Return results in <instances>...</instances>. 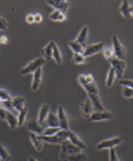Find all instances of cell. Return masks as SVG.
<instances>
[{"mask_svg":"<svg viewBox=\"0 0 133 161\" xmlns=\"http://www.w3.org/2000/svg\"><path fill=\"white\" fill-rule=\"evenodd\" d=\"M56 135H57L58 137L61 138L64 140H69L73 144L78 147L79 148H81V150H85V149H86V144H85L84 142H83L74 131L70 130H61Z\"/></svg>","mask_w":133,"mask_h":161,"instance_id":"6da1fadb","label":"cell"},{"mask_svg":"<svg viewBox=\"0 0 133 161\" xmlns=\"http://www.w3.org/2000/svg\"><path fill=\"white\" fill-rule=\"evenodd\" d=\"M82 152V150L78 147L73 144L69 140H65L61 143V150L60 152V158L62 161L65 160L66 157L72 154Z\"/></svg>","mask_w":133,"mask_h":161,"instance_id":"7a4b0ae2","label":"cell"},{"mask_svg":"<svg viewBox=\"0 0 133 161\" xmlns=\"http://www.w3.org/2000/svg\"><path fill=\"white\" fill-rule=\"evenodd\" d=\"M45 59H44L43 57L37 58L35 60L30 62L28 65L24 66V67L20 70V74H21L22 76H26V75L30 74V73H34L36 70L42 68V66L45 64Z\"/></svg>","mask_w":133,"mask_h":161,"instance_id":"3957f363","label":"cell"},{"mask_svg":"<svg viewBox=\"0 0 133 161\" xmlns=\"http://www.w3.org/2000/svg\"><path fill=\"white\" fill-rule=\"evenodd\" d=\"M112 40V49L114 51V56L121 60H125L126 57V48L120 42L119 39L116 36H113Z\"/></svg>","mask_w":133,"mask_h":161,"instance_id":"277c9868","label":"cell"},{"mask_svg":"<svg viewBox=\"0 0 133 161\" xmlns=\"http://www.w3.org/2000/svg\"><path fill=\"white\" fill-rule=\"evenodd\" d=\"M109 62L110 63L112 67L115 70L116 78L119 79V80L122 79V76H123L124 72L126 69V66H127L126 61L121 60V59H117L114 56L112 59H109Z\"/></svg>","mask_w":133,"mask_h":161,"instance_id":"5b68a950","label":"cell"},{"mask_svg":"<svg viewBox=\"0 0 133 161\" xmlns=\"http://www.w3.org/2000/svg\"><path fill=\"white\" fill-rule=\"evenodd\" d=\"M123 141V137L122 136H118V137L108 139L105 140L99 143L96 145V149L98 150H104V149H112L116 146H119L121 143Z\"/></svg>","mask_w":133,"mask_h":161,"instance_id":"8992f818","label":"cell"},{"mask_svg":"<svg viewBox=\"0 0 133 161\" xmlns=\"http://www.w3.org/2000/svg\"><path fill=\"white\" fill-rule=\"evenodd\" d=\"M113 117L114 115L112 113L104 110L102 112H93L88 120L90 122H100L104 120H111L113 119Z\"/></svg>","mask_w":133,"mask_h":161,"instance_id":"52a82bcc","label":"cell"},{"mask_svg":"<svg viewBox=\"0 0 133 161\" xmlns=\"http://www.w3.org/2000/svg\"><path fill=\"white\" fill-rule=\"evenodd\" d=\"M104 49L103 42H99V43L93 44V45H88L85 47L84 52H83V56L84 57H89L93 55H95L98 53L101 52Z\"/></svg>","mask_w":133,"mask_h":161,"instance_id":"ba28073f","label":"cell"},{"mask_svg":"<svg viewBox=\"0 0 133 161\" xmlns=\"http://www.w3.org/2000/svg\"><path fill=\"white\" fill-rule=\"evenodd\" d=\"M57 118L59 121V127L61 130H69V123H68V119L66 114L64 111V108L62 107H58L57 108Z\"/></svg>","mask_w":133,"mask_h":161,"instance_id":"9c48e42d","label":"cell"},{"mask_svg":"<svg viewBox=\"0 0 133 161\" xmlns=\"http://www.w3.org/2000/svg\"><path fill=\"white\" fill-rule=\"evenodd\" d=\"M89 99L92 103L94 112H102L105 110L103 103L101 102L99 94H88Z\"/></svg>","mask_w":133,"mask_h":161,"instance_id":"30bf717a","label":"cell"},{"mask_svg":"<svg viewBox=\"0 0 133 161\" xmlns=\"http://www.w3.org/2000/svg\"><path fill=\"white\" fill-rule=\"evenodd\" d=\"M46 3L54 8V10H58L62 13H66L69 8V3L66 1H46Z\"/></svg>","mask_w":133,"mask_h":161,"instance_id":"8fae6325","label":"cell"},{"mask_svg":"<svg viewBox=\"0 0 133 161\" xmlns=\"http://www.w3.org/2000/svg\"><path fill=\"white\" fill-rule=\"evenodd\" d=\"M28 129L31 133H35L37 135H42L44 131V128L38 123L37 119H32L28 121Z\"/></svg>","mask_w":133,"mask_h":161,"instance_id":"7c38bea8","label":"cell"},{"mask_svg":"<svg viewBox=\"0 0 133 161\" xmlns=\"http://www.w3.org/2000/svg\"><path fill=\"white\" fill-rule=\"evenodd\" d=\"M49 110H50V106L48 104H43L39 109L38 116H37V121L41 125L45 124L46 119H47V116L49 114Z\"/></svg>","mask_w":133,"mask_h":161,"instance_id":"4fadbf2b","label":"cell"},{"mask_svg":"<svg viewBox=\"0 0 133 161\" xmlns=\"http://www.w3.org/2000/svg\"><path fill=\"white\" fill-rule=\"evenodd\" d=\"M81 111L83 116L87 118V119H89L90 116H91V114L94 112V109H93V105H92V103L90 99H87V100H85L84 102L82 103Z\"/></svg>","mask_w":133,"mask_h":161,"instance_id":"5bb4252c","label":"cell"},{"mask_svg":"<svg viewBox=\"0 0 133 161\" xmlns=\"http://www.w3.org/2000/svg\"><path fill=\"white\" fill-rule=\"evenodd\" d=\"M42 77V69H38L33 73V78L32 82V90L33 91H37L40 86Z\"/></svg>","mask_w":133,"mask_h":161,"instance_id":"9a60e30c","label":"cell"},{"mask_svg":"<svg viewBox=\"0 0 133 161\" xmlns=\"http://www.w3.org/2000/svg\"><path fill=\"white\" fill-rule=\"evenodd\" d=\"M54 44H55L54 42H50L47 46L42 48V50H41V53L44 56L43 58L45 59V60L51 61L52 59L53 48H54Z\"/></svg>","mask_w":133,"mask_h":161,"instance_id":"2e32d148","label":"cell"},{"mask_svg":"<svg viewBox=\"0 0 133 161\" xmlns=\"http://www.w3.org/2000/svg\"><path fill=\"white\" fill-rule=\"evenodd\" d=\"M119 11L121 13V15L126 19H129L132 16L131 15V6L129 5V3L128 1L122 2V4L119 6Z\"/></svg>","mask_w":133,"mask_h":161,"instance_id":"e0dca14e","label":"cell"},{"mask_svg":"<svg viewBox=\"0 0 133 161\" xmlns=\"http://www.w3.org/2000/svg\"><path fill=\"white\" fill-rule=\"evenodd\" d=\"M38 137L42 142H45V143H52V144H59V143H62L64 141L61 138L58 137L57 135H54V136H44V135H38Z\"/></svg>","mask_w":133,"mask_h":161,"instance_id":"ac0fdd59","label":"cell"},{"mask_svg":"<svg viewBox=\"0 0 133 161\" xmlns=\"http://www.w3.org/2000/svg\"><path fill=\"white\" fill-rule=\"evenodd\" d=\"M88 27L84 26L80 32L79 35H78L77 38L75 41L76 42H78L79 44H81V46H83V47H86V41H87V37H88Z\"/></svg>","mask_w":133,"mask_h":161,"instance_id":"d6986e66","label":"cell"},{"mask_svg":"<svg viewBox=\"0 0 133 161\" xmlns=\"http://www.w3.org/2000/svg\"><path fill=\"white\" fill-rule=\"evenodd\" d=\"M6 121H7L8 126L11 130H15L18 126V117L14 114L8 112L6 114Z\"/></svg>","mask_w":133,"mask_h":161,"instance_id":"ffe728a7","label":"cell"},{"mask_svg":"<svg viewBox=\"0 0 133 161\" xmlns=\"http://www.w3.org/2000/svg\"><path fill=\"white\" fill-rule=\"evenodd\" d=\"M46 124L47 127H59V121L57 116L53 113H49L46 119Z\"/></svg>","mask_w":133,"mask_h":161,"instance_id":"44dd1931","label":"cell"},{"mask_svg":"<svg viewBox=\"0 0 133 161\" xmlns=\"http://www.w3.org/2000/svg\"><path fill=\"white\" fill-rule=\"evenodd\" d=\"M30 140L32 141V145L37 151H42V148H43V142L38 137V135L33 133H30Z\"/></svg>","mask_w":133,"mask_h":161,"instance_id":"7402d4cb","label":"cell"},{"mask_svg":"<svg viewBox=\"0 0 133 161\" xmlns=\"http://www.w3.org/2000/svg\"><path fill=\"white\" fill-rule=\"evenodd\" d=\"M12 102L13 107L15 108V110L17 112H19L21 111L23 108H25V99L22 97H16L15 98H13L12 100Z\"/></svg>","mask_w":133,"mask_h":161,"instance_id":"603a6c76","label":"cell"},{"mask_svg":"<svg viewBox=\"0 0 133 161\" xmlns=\"http://www.w3.org/2000/svg\"><path fill=\"white\" fill-rule=\"evenodd\" d=\"M49 19L52 21L63 22L66 19V15L65 13L58 11V10H54L49 15Z\"/></svg>","mask_w":133,"mask_h":161,"instance_id":"cb8c5ba5","label":"cell"},{"mask_svg":"<svg viewBox=\"0 0 133 161\" xmlns=\"http://www.w3.org/2000/svg\"><path fill=\"white\" fill-rule=\"evenodd\" d=\"M64 161H87V157L85 153L80 152L68 156Z\"/></svg>","mask_w":133,"mask_h":161,"instance_id":"d4e9b609","label":"cell"},{"mask_svg":"<svg viewBox=\"0 0 133 161\" xmlns=\"http://www.w3.org/2000/svg\"><path fill=\"white\" fill-rule=\"evenodd\" d=\"M52 59L56 62L57 64L61 65L62 63V56H61V50H60L59 47L56 44H54V48H53V53H52Z\"/></svg>","mask_w":133,"mask_h":161,"instance_id":"484cf974","label":"cell"},{"mask_svg":"<svg viewBox=\"0 0 133 161\" xmlns=\"http://www.w3.org/2000/svg\"><path fill=\"white\" fill-rule=\"evenodd\" d=\"M116 78V75L115 70L112 67L110 68V69L109 70L108 74H107L106 80V86L107 87H111L113 85L114 82H115Z\"/></svg>","mask_w":133,"mask_h":161,"instance_id":"4316f807","label":"cell"},{"mask_svg":"<svg viewBox=\"0 0 133 161\" xmlns=\"http://www.w3.org/2000/svg\"><path fill=\"white\" fill-rule=\"evenodd\" d=\"M83 88L87 92L88 94H99L98 87L95 82L91 83H85L84 85L82 86Z\"/></svg>","mask_w":133,"mask_h":161,"instance_id":"83f0119b","label":"cell"},{"mask_svg":"<svg viewBox=\"0 0 133 161\" xmlns=\"http://www.w3.org/2000/svg\"><path fill=\"white\" fill-rule=\"evenodd\" d=\"M68 46H70L71 49L74 51V53H81L83 54L84 52V49L83 46H81V44H79L78 42H76V41H72V42H70L68 43Z\"/></svg>","mask_w":133,"mask_h":161,"instance_id":"f1b7e54d","label":"cell"},{"mask_svg":"<svg viewBox=\"0 0 133 161\" xmlns=\"http://www.w3.org/2000/svg\"><path fill=\"white\" fill-rule=\"evenodd\" d=\"M1 104H2V107L4 108L6 111H8V112L12 113V114H15V115L18 114V113L15 110V108L13 107L12 102V100L1 101Z\"/></svg>","mask_w":133,"mask_h":161,"instance_id":"f546056e","label":"cell"},{"mask_svg":"<svg viewBox=\"0 0 133 161\" xmlns=\"http://www.w3.org/2000/svg\"><path fill=\"white\" fill-rule=\"evenodd\" d=\"M27 114H28V109L26 107L23 108L21 111H19L18 114V126H22L24 124L26 120V116Z\"/></svg>","mask_w":133,"mask_h":161,"instance_id":"4dcf8cb0","label":"cell"},{"mask_svg":"<svg viewBox=\"0 0 133 161\" xmlns=\"http://www.w3.org/2000/svg\"><path fill=\"white\" fill-rule=\"evenodd\" d=\"M0 158L4 161H10L12 160V157L8 150L2 144H0Z\"/></svg>","mask_w":133,"mask_h":161,"instance_id":"1f68e13d","label":"cell"},{"mask_svg":"<svg viewBox=\"0 0 133 161\" xmlns=\"http://www.w3.org/2000/svg\"><path fill=\"white\" fill-rule=\"evenodd\" d=\"M60 130H61L60 127H46L45 129H44L42 135H44V136H54V135L57 134Z\"/></svg>","mask_w":133,"mask_h":161,"instance_id":"d6a6232c","label":"cell"},{"mask_svg":"<svg viewBox=\"0 0 133 161\" xmlns=\"http://www.w3.org/2000/svg\"><path fill=\"white\" fill-rule=\"evenodd\" d=\"M72 61L74 64H82L86 62V57H84L83 54L74 53Z\"/></svg>","mask_w":133,"mask_h":161,"instance_id":"836d02e7","label":"cell"},{"mask_svg":"<svg viewBox=\"0 0 133 161\" xmlns=\"http://www.w3.org/2000/svg\"><path fill=\"white\" fill-rule=\"evenodd\" d=\"M103 55L106 57V59H112V57H114V51L112 47L111 46H106L103 49Z\"/></svg>","mask_w":133,"mask_h":161,"instance_id":"e575fe53","label":"cell"},{"mask_svg":"<svg viewBox=\"0 0 133 161\" xmlns=\"http://www.w3.org/2000/svg\"><path fill=\"white\" fill-rule=\"evenodd\" d=\"M11 95L6 91V90L0 89V100L1 101H6V100H12Z\"/></svg>","mask_w":133,"mask_h":161,"instance_id":"d590c367","label":"cell"},{"mask_svg":"<svg viewBox=\"0 0 133 161\" xmlns=\"http://www.w3.org/2000/svg\"><path fill=\"white\" fill-rule=\"evenodd\" d=\"M122 95L125 98H132L133 97V89L127 86H123L122 89Z\"/></svg>","mask_w":133,"mask_h":161,"instance_id":"8d00e7d4","label":"cell"},{"mask_svg":"<svg viewBox=\"0 0 133 161\" xmlns=\"http://www.w3.org/2000/svg\"><path fill=\"white\" fill-rule=\"evenodd\" d=\"M119 84L133 89V80H122L119 81Z\"/></svg>","mask_w":133,"mask_h":161,"instance_id":"74e56055","label":"cell"},{"mask_svg":"<svg viewBox=\"0 0 133 161\" xmlns=\"http://www.w3.org/2000/svg\"><path fill=\"white\" fill-rule=\"evenodd\" d=\"M8 28V22L6 19L0 17V31H6Z\"/></svg>","mask_w":133,"mask_h":161,"instance_id":"f35d334b","label":"cell"},{"mask_svg":"<svg viewBox=\"0 0 133 161\" xmlns=\"http://www.w3.org/2000/svg\"><path fill=\"white\" fill-rule=\"evenodd\" d=\"M110 161H119L118 156H117L116 152V150L114 148L110 149Z\"/></svg>","mask_w":133,"mask_h":161,"instance_id":"ab89813d","label":"cell"},{"mask_svg":"<svg viewBox=\"0 0 133 161\" xmlns=\"http://www.w3.org/2000/svg\"><path fill=\"white\" fill-rule=\"evenodd\" d=\"M6 114H7V111L2 107V104L0 103V119H6Z\"/></svg>","mask_w":133,"mask_h":161,"instance_id":"60d3db41","label":"cell"},{"mask_svg":"<svg viewBox=\"0 0 133 161\" xmlns=\"http://www.w3.org/2000/svg\"><path fill=\"white\" fill-rule=\"evenodd\" d=\"M25 19H26L27 23H29V24L35 23V17H34V15H32V14L27 15Z\"/></svg>","mask_w":133,"mask_h":161,"instance_id":"b9f144b4","label":"cell"},{"mask_svg":"<svg viewBox=\"0 0 133 161\" xmlns=\"http://www.w3.org/2000/svg\"><path fill=\"white\" fill-rule=\"evenodd\" d=\"M34 17H35V23H39L42 21V15L40 13H37L34 15Z\"/></svg>","mask_w":133,"mask_h":161,"instance_id":"7bdbcfd3","label":"cell"},{"mask_svg":"<svg viewBox=\"0 0 133 161\" xmlns=\"http://www.w3.org/2000/svg\"><path fill=\"white\" fill-rule=\"evenodd\" d=\"M85 80H86V83H93V82H94V79H93V76H92V75H90V74L85 76Z\"/></svg>","mask_w":133,"mask_h":161,"instance_id":"ee69618b","label":"cell"},{"mask_svg":"<svg viewBox=\"0 0 133 161\" xmlns=\"http://www.w3.org/2000/svg\"><path fill=\"white\" fill-rule=\"evenodd\" d=\"M8 42V38L6 36H2L0 37V43L2 44H6Z\"/></svg>","mask_w":133,"mask_h":161,"instance_id":"f6af8a7d","label":"cell"},{"mask_svg":"<svg viewBox=\"0 0 133 161\" xmlns=\"http://www.w3.org/2000/svg\"><path fill=\"white\" fill-rule=\"evenodd\" d=\"M28 161H37V160L35 158V157H29V158H28Z\"/></svg>","mask_w":133,"mask_h":161,"instance_id":"bcb514c9","label":"cell"},{"mask_svg":"<svg viewBox=\"0 0 133 161\" xmlns=\"http://www.w3.org/2000/svg\"><path fill=\"white\" fill-rule=\"evenodd\" d=\"M131 15H132L133 16V5L131 6Z\"/></svg>","mask_w":133,"mask_h":161,"instance_id":"7dc6e473","label":"cell"},{"mask_svg":"<svg viewBox=\"0 0 133 161\" xmlns=\"http://www.w3.org/2000/svg\"><path fill=\"white\" fill-rule=\"evenodd\" d=\"M0 161H4L3 160H0Z\"/></svg>","mask_w":133,"mask_h":161,"instance_id":"c3c4849f","label":"cell"}]
</instances>
